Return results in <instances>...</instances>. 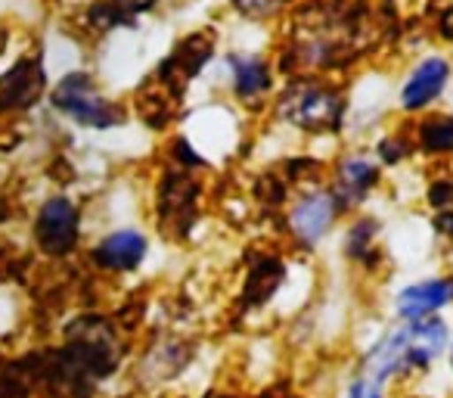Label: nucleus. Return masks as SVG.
Listing matches in <instances>:
<instances>
[{
    "label": "nucleus",
    "instance_id": "ddd939ff",
    "mask_svg": "<svg viewBox=\"0 0 453 398\" xmlns=\"http://www.w3.org/2000/svg\"><path fill=\"white\" fill-rule=\"evenodd\" d=\"M277 265H280L277 259H265L252 271V277H249V286H246V302L249 305H265L267 299H271L273 293H277V286H280V280H283V274H277V277L267 280V274H271Z\"/></svg>",
    "mask_w": 453,
    "mask_h": 398
},
{
    "label": "nucleus",
    "instance_id": "f3484780",
    "mask_svg": "<svg viewBox=\"0 0 453 398\" xmlns=\"http://www.w3.org/2000/svg\"><path fill=\"white\" fill-rule=\"evenodd\" d=\"M447 352H450V361H453V339H450V348H447Z\"/></svg>",
    "mask_w": 453,
    "mask_h": 398
},
{
    "label": "nucleus",
    "instance_id": "dca6fc26",
    "mask_svg": "<svg viewBox=\"0 0 453 398\" xmlns=\"http://www.w3.org/2000/svg\"><path fill=\"white\" fill-rule=\"evenodd\" d=\"M345 398H388V395H385L382 383H376V379L366 377V373H357V377L348 383Z\"/></svg>",
    "mask_w": 453,
    "mask_h": 398
},
{
    "label": "nucleus",
    "instance_id": "0eeeda50",
    "mask_svg": "<svg viewBox=\"0 0 453 398\" xmlns=\"http://www.w3.org/2000/svg\"><path fill=\"white\" fill-rule=\"evenodd\" d=\"M447 84H450V63L444 57H426L410 69L407 82L401 84V109L422 113L434 100H441Z\"/></svg>",
    "mask_w": 453,
    "mask_h": 398
},
{
    "label": "nucleus",
    "instance_id": "423d86ee",
    "mask_svg": "<svg viewBox=\"0 0 453 398\" xmlns=\"http://www.w3.org/2000/svg\"><path fill=\"white\" fill-rule=\"evenodd\" d=\"M47 88V75L41 59L22 57L16 66H10L4 75H0V113H26L35 103L41 100Z\"/></svg>",
    "mask_w": 453,
    "mask_h": 398
},
{
    "label": "nucleus",
    "instance_id": "39448f33",
    "mask_svg": "<svg viewBox=\"0 0 453 398\" xmlns=\"http://www.w3.org/2000/svg\"><path fill=\"white\" fill-rule=\"evenodd\" d=\"M335 215H339V203H335L333 190H311L292 206L289 230L304 249H314L329 234Z\"/></svg>",
    "mask_w": 453,
    "mask_h": 398
},
{
    "label": "nucleus",
    "instance_id": "6e6552de",
    "mask_svg": "<svg viewBox=\"0 0 453 398\" xmlns=\"http://www.w3.org/2000/svg\"><path fill=\"white\" fill-rule=\"evenodd\" d=\"M453 302V277H426L403 286L395 296V315L401 321L434 317Z\"/></svg>",
    "mask_w": 453,
    "mask_h": 398
},
{
    "label": "nucleus",
    "instance_id": "f257e3e1",
    "mask_svg": "<svg viewBox=\"0 0 453 398\" xmlns=\"http://www.w3.org/2000/svg\"><path fill=\"white\" fill-rule=\"evenodd\" d=\"M450 348V327L444 317H422V321H401L382 333L364 355V373L376 383L388 386L391 379L407 373H426L434 361H441Z\"/></svg>",
    "mask_w": 453,
    "mask_h": 398
},
{
    "label": "nucleus",
    "instance_id": "7ed1b4c3",
    "mask_svg": "<svg viewBox=\"0 0 453 398\" xmlns=\"http://www.w3.org/2000/svg\"><path fill=\"white\" fill-rule=\"evenodd\" d=\"M280 115L302 131H333L342 125L345 100L323 84H296L280 100Z\"/></svg>",
    "mask_w": 453,
    "mask_h": 398
},
{
    "label": "nucleus",
    "instance_id": "9b49d317",
    "mask_svg": "<svg viewBox=\"0 0 453 398\" xmlns=\"http://www.w3.org/2000/svg\"><path fill=\"white\" fill-rule=\"evenodd\" d=\"M226 66H230V82L240 100H255L271 90V69L255 53H230Z\"/></svg>",
    "mask_w": 453,
    "mask_h": 398
},
{
    "label": "nucleus",
    "instance_id": "9d476101",
    "mask_svg": "<svg viewBox=\"0 0 453 398\" xmlns=\"http://www.w3.org/2000/svg\"><path fill=\"white\" fill-rule=\"evenodd\" d=\"M379 183V168L364 156H348L345 162L339 165L335 171V203L342 206H357L364 203V196L370 193L372 187Z\"/></svg>",
    "mask_w": 453,
    "mask_h": 398
},
{
    "label": "nucleus",
    "instance_id": "2eb2a0df",
    "mask_svg": "<svg viewBox=\"0 0 453 398\" xmlns=\"http://www.w3.org/2000/svg\"><path fill=\"white\" fill-rule=\"evenodd\" d=\"M372 237H376V222H370V218L357 222L351 228V234H348V240H345L348 255H354V259H364V255L372 249Z\"/></svg>",
    "mask_w": 453,
    "mask_h": 398
},
{
    "label": "nucleus",
    "instance_id": "f03ea898",
    "mask_svg": "<svg viewBox=\"0 0 453 398\" xmlns=\"http://www.w3.org/2000/svg\"><path fill=\"white\" fill-rule=\"evenodd\" d=\"M50 103L65 119H72L81 128H94V131L119 128L121 119H125L121 106H115L112 100H106V97L100 94V88H96V82L88 72H69V75L53 88Z\"/></svg>",
    "mask_w": 453,
    "mask_h": 398
},
{
    "label": "nucleus",
    "instance_id": "20e7f679",
    "mask_svg": "<svg viewBox=\"0 0 453 398\" xmlns=\"http://www.w3.org/2000/svg\"><path fill=\"white\" fill-rule=\"evenodd\" d=\"M81 237V212L69 196H50L35 218V240L41 253L53 259H65L75 253Z\"/></svg>",
    "mask_w": 453,
    "mask_h": 398
},
{
    "label": "nucleus",
    "instance_id": "1a4fd4ad",
    "mask_svg": "<svg viewBox=\"0 0 453 398\" xmlns=\"http://www.w3.org/2000/svg\"><path fill=\"white\" fill-rule=\"evenodd\" d=\"M146 253H150V243H146V237L140 234V230L119 228L96 243L90 259H94V265L103 268V271L131 274L146 261Z\"/></svg>",
    "mask_w": 453,
    "mask_h": 398
},
{
    "label": "nucleus",
    "instance_id": "4468645a",
    "mask_svg": "<svg viewBox=\"0 0 453 398\" xmlns=\"http://www.w3.org/2000/svg\"><path fill=\"white\" fill-rule=\"evenodd\" d=\"M428 203L434 209V228L453 240V181H438L428 190Z\"/></svg>",
    "mask_w": 453,
    "mask_h": 398
},
{
    "label": "nucleus",
    "instance_id": "f8f14e48",
    "mask_svg": "<svg viewBox=\"0 0 453 398\" xmlns=\"http://www.w3.org/2000/svg\"><path fill=\"white\" fill-rule=\"evenodd\" d=\"M419 146L426 152H453V115L419 125Z\"/></svg>",
    "mask_w": 453,
    "mask_h": 398
}]
</instances>
